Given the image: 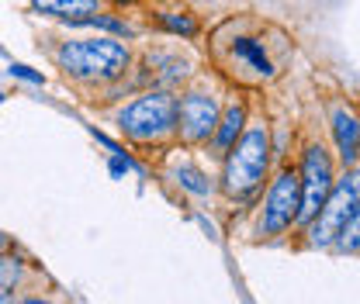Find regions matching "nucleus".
<instances>
[{"label": "nucleus", "mask_w": 360, "mask_h": 304, "mask_svg": "<svg viewBox=\"0 0 360 304\" xmlns=\"http://www.w3.org/2000/svg\"><path fill=\"white\" fill-rule=\"evenodd\" d=\"M59 66L80 80H115L129 66V48L115 39H84L66 42L56 52Z\"/></svg>", "instance_id": "f257e3e1"}, {"label": "nucleus", "mask_w": 360, "mask_h": 304, "mask_svg": "<svg viewBox=\"0 0 360 304\" xmlns=\"http://www.w3.org/2000/svg\"><path fill=\"white\" fill-rule=\"evenodd\" d=\"M270 163V138L264 125H253L239 142L229 145L225 159V190L229 194H250L260 187Z\"/></svg>", "instance_id": "f03ea898"}, {"label": "nucleus", "mask_w": 360, "mask_h": 304, "mask_svg": "<svg viewBox=\"0 0 360 304\" xmlns=\"http://www.w3.org/2000/svg\"><path fill=\"white\" fill-rule=\"evenodd\" d=\"M118 125L125 128V135H132L139 142L163 138L167 131H174V125H177V100L170 93H163V90L146 93V97H139L135 104H129L118 114Z\"/></svg>", "instance_id": "7ed1b4c3"}, {"label": "nucleus", "mask_w": 360, "mask_h": 304, "mask_svg": "<svg viewBox=\"0 0 360 304\" xmlns=\"http://www.w3.org/2000/svg\"><path fill=\"white\" fill-rule=\"evenodd\" d=\"M357 176L350 173L347 180H340L333 190H329V197L322 201V208L315 211V221L312 232H309V242L312 246H333L340 235H343V228L357 218Z\"/></svg>", "instance_id": "20e7f679"}, {"label": "nucleus", "mask_w": 360, "mask_h": 304, "mask_svg": "<svg viewBox=\"0 0 360 304\" xmlns=\"http://www.w3.org/2000/svg\"><path fill=\"white\" fill-rule=\"evenodd\" d=\"M298 190H302V201H298V218L302 221H312L315 211L322 208V201L329 197L333 190V163H329V152L322 145H312L302 159V176H298Z\"/></svg>", "instance_id": "39448f33"}, {"label": "nucleus", "mask_w": 360, "mask_h": 304, "mask_svg": "<svg viewBox=\"0 0 360 304\" xmlns=\"http://www.w3.org/2000/svg\"><path fill=\"white\" fill-rule=\"evenodd\" d=\"M298 201H302V190H298V173L284 170L270 183L267 190V204H264V232L267 235H277L284 232L295 218H298Z\"/></svg>", "instance_id": "423d86ee"}, {"label": "nucleus", "mask_w": 360, "mask_h": 304, "mask_svg": "<svg viewBox=\"0 0 360 304\" xmlns=\"http://www.w3.org/2000/svg\"><path fill=\"white\" fill-rule=\"evenodd\" d=\"M177 118L187 142H205L219 125V104L205 93H187L177 104Z\"/></svg>", "instance_id": "0eeeda50"}, {"label": "nucleus", "mask_w": 360, "mask_h": 304, "mask_svg": "<svg viewBox=\"0 0 360 304\" xmlns=\"http://www.w3.org/2000/svg\"><path fill=\"white\" fill-rule=\"evenodd\" d=\"M333 131H336V145H340L343 163H354V159H357V118L340 107V111L333 114Z\"/></svg>", "instance_id": "6e6552de"}, {"label": "nucleus", "mask_w": 360, "mask_h": 304, "mask_svg": "<svg viewBox=\"0 0 360 304\" xmlns=\"http://www.w3.org/2000/svg\"><path fill=\"white\" fill-rule=\"evenodd\" d=\"M32 7L35 11H42V14H56V18H87L97 11V0H32Z\"/></svg>", "instance_id": "1a4fd4ad"}, {"label": "nucleus", "mask_w": 360, "mask_h": 304, "mask_svg": "<svg viewBox=\"0 0 360 304\" xmlns=\"http://www.w3.org/2000/svg\"><path fill=\"white\" fill-rule=\"evenodd\" d=\"M243 125H246V107L243 104H229L222 125H219V149H229L236 142V135L243 131Z\"/></svg>", "instance_id": "9d476101"}, {"label": "nucleus", "mask_w": 360, "mask_h": 304, "mask_svg": "<svg viewBox=\"0 0 360 304\" xmlns=\"http://www.w3.org/2000/svg\"><path fill=\"white\" fill-rule=\"evenodd\" d=\"M236 55H239V59H246V62H250L257 73H264V77H270V73H274L267 52H264V45L253 42V39H236Z\"/></svg>", "instance_id": "9b49d317"}, {"label": "nucleus", "mask_w": 360, "mask_h": 304, "mask_svg": "<svg viewBox=\"0 0 360 304\" xmlns=\"http://www.w3.org/2000/svg\"><path fill=\"white\" fill-rule=\"evenodd\" d=\"M177 180L184 183V187H187V190H191V194H208V190H212V187H208V180L198 173L194 166H187V163H184V166L177 170Z\"/></svg>", "instance_id": "f8f14e48"}, {"label": "nucleus", "mask_w": 360, "mask_h": 304, "mask_svg": "<svg viewBox=\"0 0 360 304\" xmlns=\"http://www.w3.org/2000/svg\"><path fill=\"white\" fill-rule=\"evenodd\" d=\"M18 273H21V263L11 260V256H0V301H4V298H7V291L14 287Z\"/></svg>", "instance_id": "ddd939ff"}, {"label": "nucleus", "mask_w": 360, "mask_h": 304, "mask_svg": "<svg viewBox=\"0 0 360 304\" xmlns=\"http://www.w3.org/2000/svg\"><path fill=\"white\" fill-rule=\"evenodd\" d=\"M163 25H167L170 32H177V35H194V32H198V25H194L187 14H163Z\"/></svg>", "instance_id": "4468645a"}, {"label": "nucleus", "mask_w": 360, "mask_h": 304, "mask_svg": "<svg viewBox=\"0 0 360 304\" xmlns=\"http://www.w3.org/2000/svg\"><path fill=\"white\" fill-rule=\"evenodd\" d=\"M11 77L28 80V84H42V73H35V70H28V66H21V62H14V66H11Z\"/></svg>", "instance_id": "2eb2a0df"}, {"label": "nucleus", "mask_w": 360, "mask_h": 304, "mask_svg": "<svg viewBox=\"0 0 360 304\" xmlns=\"http://www.w3.org/2000/svg\"><path fill=\"white\" fill-rule=\"evenodd\" d=\"M129 170H132V159L122 156V152H115L111 156V176H122V173H129Z\"/></svg>", "instance_id": "dca6fc26"}, {"label": "nucleus", "mask_w": 360, "mask_h": 304, "mask_svg": "<svg viewBox=\"0 0 360 304\" xmlns=\"http://www.w3.org/2000/svg\"><path fill=\"white\" fill-rule=\"evenodd\" d=\"M21 304H49V301H39V298H28V301H21Z\"/></svg>", "instance_id": "f3484780"}, {"label": "nucleus", "mask_w": 360, "mask_h": 304, "mask_svg": "<svg viewBox=\"0 0 360 304\" xmlns=\"http://www.w3.org/2000/svg\"><path fill=\"white\" fill-rule=\"evenodd\" d=\"M111 4H135V0H111Z\"/></svg>", "instance_id": "a211bd4d"}, {"label": "nucleus", "mask_w": 360, "mask_h": 304, "mask_svg": "<svg viewBox=\"0 0 360 304\" xmlns=\"http://www.w3.org/2000/svg\"><path fill=\"white\" fill-rule=\"evenodd\" d=\"M0 100H4V90H0Z\"/></svg>", "instance_id": "6ab92c4d"}]
</instances>
